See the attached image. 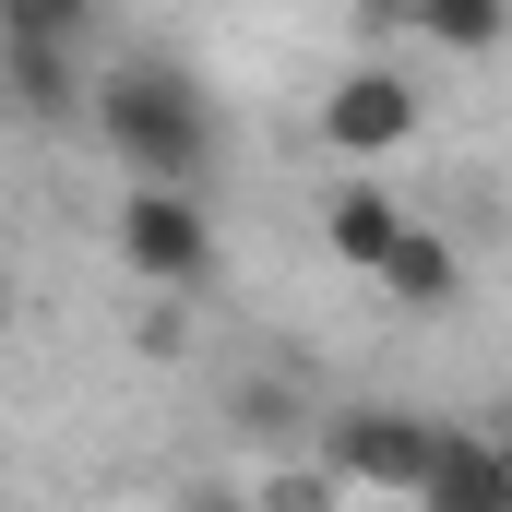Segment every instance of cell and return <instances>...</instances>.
<instances>
[{
	"label": "cell",
	"mask_w": 512,
	"mask_h": 512,
	"mask_svg": "<svg viewBox=\"0 0 512 512\" xmlns=\"http://www.w3.org/2000/svg\"><path fill=\"white\" fill-rule=\"evenodd\" d=\"M0 36H48V48H96V0H0Z\"/></svg>",
	"instance_id": "obj_10"
},
{
	"label": "cell",
	"mask_w": 512,
	"mask_h": 512,
	"mask_svg": "<svg viewBox=\"0 0 512 512\" xmlns=\"http://www.w3.org/2000/svg\"><path fill=\"white\" fill-rule=\"evenodd\" d=\"M120 262L143 274V286H167V298H203L215 286V215H203V191H155V179H131L120 191Z\"/></svg>",
	"instance_id": "obj_2"
},
{
	"label": "cell",
	"mask_w": 512,
	"mask_h": 512,
	"mask_svg": "<svg viewBox=\"0 0 512 512\" xmlns=\"http://www.w3.org/2000/svg\"><path fill=\"white\" fill-rule=\"evenodd\" d=\"M167 512H239V501H167Z\"/></svg>",
	"instance_id": "obj_12"
},
{
	"label": "cell",
	"mask_w": 512,
	"mask_h": 512,
	"mask_svg": "<svg viewBox=\"0 0 512 512\" xmlns=\"http://www.w3.org/2000/svg\"><path fill=\"white\" fill-rule=\"evenodd\" d=\"M405 227H417V215L393 203L382 179H346V191L322 203V251H334V262H358V274H382V262L405 251Z\"/></svg>",
	"instance_id": "obj_5"
},
{
	"label": "cell",
	"mask_w": 512,
	"mask_h": 512,
	"mask_svg": "<svg viewBox=\"0 0 512 512\" xmlns=\"http://www.w3.org/2000/svg\"><path fill=\"white\" fill-rule=\"evenodd\" d=\"M96 143L120 155V179L203 191L215 179V96L179 60H108L96 72Z\"/></svg>",
	"instance_id": "obj_1"
},
{
	"label": "cell",
	"mask_w": 512,
	"mask_h": 512,
	"mask_svg": "<svg viewBox=\"0 0 512 512\" xmlns=\"http://www.w3.org/2000/svg\"><path fill=\"white\" fill-rule=\"evenodd\" d=\"M417 501H429V512H501V441L453 429V441H441V477H429Z\"/></svg>",
	"instance_id": "obj_8"
},
{
	"label": "cell",
	"mask_w": 512,
	"mask_h": 512,
	"mask_svg": "<svg viewBox=\"0 0 512 512\" xmlns=\"http://www.w3.org/2000/svg\"><path fill=\"white\" fill-rule=\"evenodd\" d=\"M0 48H12V108H24V120L96 108V60H84V48H48V36H0Z\"/></svg>",
	"instance_id": "obj_6"
},
{
	"label": "cell",
	"mask_w": 512,
	"mask_h": 512,
	"mask_svg": "<svg viewBox=\"0 0 512 512\" xmlns=\"http://www.w3.org/2000/svg\"><path fill=\"white\" fill-rule=\"evenodd\" d=\"M501 512H512V429H501Z\"/></svg>",
	"instance_id": "obj_11"
},
{
	"label": "cell",
	"mask_w": 512,
	"mask_h": 512,
	"mask_svg": "<svg viewBox=\"0 0 512 512\" xmlns=\"http://www.w3.org/2000/svg\"><path fill=\"white\" fill-rule=\"evenodd\" d=\"M370 286H382L393 310H453V298H465V251H453L441 227H405V251H393Z\"/></svg>",
	"instance_id": "obj_7"
},
{
	"label": "cell",
	"mask_w": 512,
	"mask_h": 512,
	"mask_svg": "<svg viewBox=\"0 0 512 512\" xmlns=\"http://www.w3.org/2000/svg\"><path fill=\"white\" fill-rule=\"evenodd\" d=\"M417 120H429V96H417L393 60H346V72H334V96H322V143H334V155H358V167L405 155Z\"/></svg>",
	"instance_id": "obj_4"
},
{
	"label": "cell",
	"mask_w": 512,
	"mask_h": 512,
	"mask_svg": "<svg viewBox=\"0 0 512 512\" xmlns=\"http://www.w3.org/2000/svg\"><path fill=\"white\" fill-rule=\"evenodd\" d=\"M405 12H417V36L453 48V60H489L512 36V0H405Z\"/></svg>",
	"instance_id": "obj_9"
},
{
	"label": "cell",
	"mask_w": 512,
	"mask_h": 512,
	"mask_svg": "<svg viewBox=\"0 0 512 512\" xmlns=\"http://www.w3.org/2000/svg\"><path fill=\"white\" fill-rule=\"evenodd\" d=\"M441 441L453 429H429V417H405V405H346L334 429H322V477H346V489H429L441 477Z\"/></svg>",
	"instance_id": "obj_3"
}]
</instances>
